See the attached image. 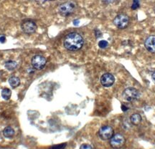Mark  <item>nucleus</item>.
<instances>
[{
    "mask_svg": "<svg viewBox=\"0 0 155 149\" xmlns=\"http://www.w3.org/2000/svg\"><path fill=\"white\" fill-rule=\"evenodd\" d=\"M84 44L83 37L77 32H71L65 37L64 47L70 51H76L82 48Z\"/></svg>",
    "mask_w": 155,
    "mask_h": 149,
    "instance_id": "nucleus-1",
    "label": "nucleus"
},
{
    "mask_svg": "<svg viewBox=\"0 0 155 149\" xmlns=\"http://www.w3.org/2000/svg\"><path fill=\"white\" fill-rule=\"evenodd\" d=\"M75 7H76V5L74 2L68 1L60 5L58 11L60 14L63 16H69L74 12Z\"/></svg>",
    "mask_w": 155,
    "mask_h": 149,
    "instance_id": "nucleus-2",
    "label": "nucleus"
},
{
    "mask_svg": "<svg viewBox=\"0 0 155 149\" xmlns=\"http://www.w3.org/2000/svg\"><path fill=\"white\" fill-rule=\"evenodd\" d=\"M140 93L138 90L134 88H128L123 92V97L126 100L129 102H132L139 99Z\"/></svg>",
    "mask_w": 155,
    "mask_h": 149,
    "instance_id": "nucleus-3",
    "label": "nucleus"
},
{
    "mask_svg": "<svg viewBox=\"0 0 155 149\" xmlns=\"http://www.w3.org/2000/svg\"><path fill=\"white\" fill-rule=\"evenodd\" d=\"M125 142L126 140L124 135L119 134V133L114 135L112 138L110 139V145L112 148L115 149L121 148L125 144Z\"/></svg>",
    "mask_w": 155,
    "mask_h": 149,
    "instance_id": "nucleus-4",
    "label": "nucleus"
},
{
    "mask_svg": "<svg viewBox=\"0 0 155 149\" xmlns=\"http://www.w3.org/2000/svg\"><path fill=\"white\" fill-rule=\"evenodd\" d=\"M129 18L127 15L121 14L117 15L114 19V24L119 29H124L129 24Z\"/></svg>",
    "mask_w": 155,
    "mask_h": 149,
    "instance_id": "nucleus-5",
    "label": "nucleus"
},
{
    "mask_svg": "<svg viewBox=\"0 0 155 149\" xmlns=\"http://www.w3.org/2000/svg\"><path fill=\"white\" fill-rule=\"evenodd\" d=\"M98 135L104 141L110 140L114 135V129L109 125H104L98 131Z\"/></svg>",
    "mask_w": 155,
    "mask_h": 149,
    "instance_id": "nucleus-6",
    "label": "nucleus"
},
{
    "mask_svg": "<svg viewBox=\"0 0 155 149\" xmlns=\"http://www.w3.org/2000/svg\"><path fill=\"white\" fill-rule=\"evenodd\" d=\"M21 28L25 34H32L35 33L37 30V25L33 21L28 19V20L23 21L21 24Z\"/></svg>",
    "mask_w": 155,
    "mask_h": 149,
    "instance_id": "nucleus-7",
    "label": "nucleus"
},
{
    "mask_svg": "<svg viewBox=\"0 0 155 149\" xmlns=\"http://www.w3.org/2000/svg\"><path fill=\"white\" fill-rule=\"evenodd\" d=\"M46 59L42 55H35L32 59V65L35 69L42 70L46 65Z\"/></svg>",
    "mask_w": 155,
    "mask_h": 149,
    "instance_id": "nucleus-8",
    "label": "nucleus"
},
{
    "mask_svg": "<svg viewBox=\"0 0 155 149\" xmlns=\"http://www.w3.org/2000/svg\"><path fill=\"white\" fill-rule=\"evenodd\" d=\"M114 82H115V77L111 73H106L101 77V83L103 86L106 88L113 86Z\"/></svg>",
    "mask_w": 155,
    "mask_h": 149,
    "instance_id": "nucleus-9",
    "label": "nucleus"
},
{
    "mask_svg": "<svg viewBox=\"0 0 155 149\" xmlns=\"http://www.w3.org/2000/svg\"><path fill=\"white\" fill-rule=\"evenodd\" d=\"M144 46L149 52L155 53V35L149 37L144 42Z\"/></svg>",
    "mask_w": 155,
    "mask_h": 149,
    "instance_id": "nucleus-10",
    "label": "nucleus"
},
{
    "mask_svg": "<svg viewBox=\"0 0 155 149\" xmlns=\"http://www.w3.org/2000/svg\"><path fill=\"white\" fill-rule=\"evenodd\" d=\"M3 135L7 138H12L15 135V130L10 126L6 127L3 131Z\"/></svg>",
    "mask_w": 155,
    "mask_h": 149,
    "instance_id": "nucleus-11",
    "label": "nucleus"
},
{
    "mask_svg": "<svg viewBox=\"0 0 155 149\" xmlns=\"http://www.w3.org/2000/svg\"><path fill=\"white\" fill-rule=\"evenodd\" d=\"M9 83L12 88H16L19 86V84H20V80H19V77H17L16 76H12L9 77Z\"/></svg>",
    "mask_w": 155,
    "mask_h": 149,
    "instance_id": "nucleus-12",
    "label": "nucleus"
},
{
    "mask_svg": "<svg viewBox=\"0 0 155 149\" xmlns=\"http://www.w3.org/2000/svg\"><path fill=\"white\" fill-rule=\"evenodd\" d=\"M130 121L133 125H138L141 122V116L138 113H134L130 117Z\"/></svg>",
    "mask_w": 155,
    "mask_h": 149,
    "instance_id": "nucleus-13",
    "label": "nucleus"
},
{
    "mask_svg": "<svg viewBox=\"0 0 155 149\" xmlns=\"http://www.w3.org/2000/svg\"><path fill=\"white\" fill-rule=\"evenodd\" d=\"M5 66L6 68L8 70L12 71V70H15L17 68V62H15V61L9 60V61L6 62Z\"/></svg>",
    "mask_w": 155,
    "mask_h": 149,
    "instance_id": "nucleus-14",
    "label": "nucleus"
},
{
    "mask_svg": "<svg viewBox=\"0 0 155 149\" xmlns=\"http://www.w3.org/2000/svg\"><path fill=\"white\" fill-rule=\"evenodd\" d=\"M12 96V91L9 88H5L3 89L2 91V96L4 99L6 100H8L10 99Z\"/></svg>",
    "mask_w": 155,
    "mask_h": 149,
    "instance_id": "nucleus-15",
    "label": "nucleus"
},
{
    "mask_svg": "<svg viewBox=\"0 0 155 149\" xmlns=\"http://www.w3.org/2000/svg\"><path fill=\"white\" fill-rule=\"evenodd\" d=\"M108 45V43L107 41L106 40H101V41L98 42V46H99L100 48H102V49H104V48L107 47Z\"/></svg>",
    "mask_w": 155,
    "mask_h": 149,
    "instance_id": "nucleus-16",
    "label": "nucleus"
},
{
    "mask_svg": "<svg viewBox=\"0 0 155 149\" xmlns=\"http://www.w3.org/2000/svg\"><path fill=\"white\" fill-rule=\"evenodd\" d=\"M138 7H139V0H133V4H132V7H131V9L135 10L137 9Z\"/></svg>",
    "mask_w": 155,
    "mask_h": 149,
    "instance_id": "nucleus-17",
    "label": "nucleus"
},
{
    "mask_svg": "<svg viewBox=\"0 0 155 149\" xmlns=\"http://www.w3.org/2000/svg\"><path fill=\"white\" fill-rule=\"evenodd\" d=\"M66 146V144H61L59 145H56L51 148V149H63Z\"/></svg>",
    "mask_w": 155,
    "mask_h": 149,
    "instance_id": "nucleus-18",
    "label": "nucleus"
},
{
    "mask_svg": "<svg viewBox=\"0 0 155 149\" xmlns=\"http://www.w3.org/2000/svg\"><path fill=\"white\" fill-rule=\"evenodd\" d=\"M80 149H93L92 146L91 145L87 144H82L80 147Z\"/></svg>",
    "mask_w": 155,
    "mask_h": 149,
    "instance_id": "nucleus-19",
    "label": "nucleus"
},
{
    "mask_svg": "<svg viewBox=\"0 0 155 149\" xmlns=\"http://www.w3.org/2000/svg\"><path fill=\"white\" fill-rule=\"evenodd\" d=\"M116 1H117V0H103V2H104L106 3V4L114 3V2H115Z\"/></svg>",
    "mask_w": 155,
    "mask_h": 149,
    "instance_id": "nucleus-20",
    "label": "nucleus"
},
{
    "mask_svg": "<svg viewBox=\"0 0 155 149\" xmlns=\"http://www.w3.org/2000/svg\"><path fill=\"white\" fill-rule=\"evenodd\" d=\"M6 42V37L5 36H2L0 37V42L1 43H5Z\"/></svg>",
    "mask_w": 155,
    "mask_h": 149,
    "instance_id": "nucleus-21",
    "label": "nucleus"
},
{
    "mask_svg": "<svg viewBox=\"0 0 155 149\" xmlns=\"http://www.w3.org/2000/svg\"><path fill=\"white\" fill-rule=\"evenodd\" d=\"M121 110H122V111H123L124 112H125V111H128V108L127 107V106H125L124 105H121Z\"/></svg>",
    "mask_w": 155,
    "mask_h": 149,
    "instance_id": "nucleus-22",
    "label": "nucleus"
},
{
    "mask_svg": "<svg viewBox=\"0 0 155 149\" xmlns=\"http://www.w3.org/2000/svg\"><path fill=\"white\" fill-rule=\"evenodd\" d=\"M152 80H153V81H154V83H155V72L152 74Z\"/></svg>",
    "mask_w": 155,
    "mask_h": 149,
    "instance_id": "nucleus-23",
    "label": "nucleus"
},
{
    "mask_svg": "<svg viewBox=\"0 0 155 149\" xmlns=\"http://www.w3.org/2000/svg\"><path fill=\"white\" fill-rule=\"evenodd\" d=\"M78 22H79L78 20H74V21H73V23H74L75 25L78 24Z\"/></svg>",
    "mask_w": 155,
    "mask_h": 149,
    "instance_id": "nucleus-24",
    "label": "nucleus"
}]
</instances>
